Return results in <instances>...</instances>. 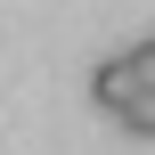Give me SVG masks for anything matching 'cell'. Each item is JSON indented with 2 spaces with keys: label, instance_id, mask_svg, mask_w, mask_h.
Returning <instances> with one entry per match:
<instances>
[{
  "label": "cell",
  "instance_id": "obj_1",
  "mask_svg": "<svg viewBox=\"0 0 155 155\" xmlns=\"http://www.w3.org/2000/svg\"><path fill=\"white\" fill-rule=\"evenodd\" d=\"M90 98H98L106 114H123L131 98H147V74H139V57H131V49L98 57V74H90Z\"/></svg>",
  "mask_w": 155,
  "mask_h": 155
},
{
  "label": "cell",
  "instance_id": "obj_2",
  "mask_svg": "<svg viewBox=\"0 0 155 155\" xmlns=\"http://www.w3.org/2000/svg\"><path fill=\"white\" fill-rule=\"evenodd\" d=\"M114 123H123V131H139V139H155V90H147V98H131Z\"/></svg>",
  "mask_w": 155,
  "mask_h": 155
},
{
  "label": "cell",
  "instance_id": "obj_3",
  "mask_svg": "<svg viewBox=\"0 0 155 155\" xmlns=\"http://www.w3.org/2000/svg\"><path fill=\"white\" fill-rule=\"evenodd\" d=\"M131 57H139V74H147V90H155V41H131Z\"/></svg>",
  "mask_w": 155,
  "mask_h": 155
}]
</instances>
